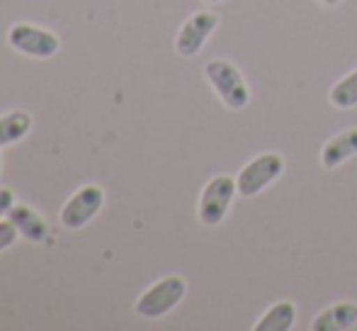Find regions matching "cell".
<instances>
[{
    "mask_svg": "<svg viewBox=\"0 0 357 331\" xmlns=\"http://www.w3.org/2000/svg\"><path fill=\"white\" fill-rule=\"evenodd\" d=\"M185 290H188V285L180 275H168V278L158 280L137 300V314L144 319L165 317L170 309L180 304V300L185 297Z\"/></svg>",
    "mask_w": 357,
    "mask_h": 331,
    "instance_id": "obj_1",
    "label": "cell"
},
{
    "mask_svg": "<svg viewBox=\"0 0 357 331\" xmlns=\"http://www.w3.org/2000/svg\"><path fill=\"white\" fill-rule=\"evenodd\" d=\"M209 83L216 90L221 100H224L226 108L231 110H243L250 103V90L245 85L243 76L238 73V68L231 66L229 61H209L204 66Z\"/></svg>",
    "mask_w": 357,
    "mask_h": 331,
    "instance_id": "obj_2",
    "label": "cell"
},
{
    "mask_svg": "<svg viewBox=\"0 0 357 331\" xmlns=\"http://www.w3.org/2000/svg\"><path fill=\"white\" fill-rule=\"evenodd\" d=\"M236 190H238V185L231 175H214L204 185L202 198H199V222L207 224V227H216L219 222H224L226 212L234 203Z\"/></svg>",
    "mask_w": 357,
    "mask_h": 331,
    "instance_id": "obj_3",
    "label": "cell"
},
{
    "mask_svg": "<svg viewBox=\"0 0 357 331\" xmlns=\"http://www.w3.org/2000/svg\"><path fill=\"white\" fill-rule=\"evenodd\" d=\"M8 42L13 49H17L20 54L32 59H52L54 54L61 49L59 37L42 27H34V24L20 22L13 24L8 32Z\"/></svg>",
    "mask_w": 357,
    "mask_h": 331,
    "instance_id": "obj_4",
    "label": "cell"
},
{
    "mask_svg": "<svg viewBox=\"0 0 357 331\" xmlns=\"http://www.w3.org/2000/svg\"><path fill=\"white\" fill-rule=\"evenodd\" d=\"M284 170V159L280 154H263V156L253 159L243 170L238 173V195L243 198H255L258 193H263L275 178Z\"/></svg>",
    "mask_w": 357,
    "mask_h": 331,
    "instance_id": "obj_5",
    "label": "cell"
},
{
    "mask_svg": "<svg viewBox=\"0 0 357 331\" xmlns=\"http://www.w3.org/2000/svg\"><path fill=\"white\" fill-rule=\"evenodd\" d=\"M105 190L100 185H85L73 193L61 207V224L66 229H80L102 209Z\"/></svg>",
    "mask_w": 357,
    "mask_h": 331,
    "instance_id": "obj_6",
    "label": "cell"
},
{
    "mask_svg": "<svg viewBox=\"0 0 357 331\" xmlns=\"http://www.w3.org/2000/svg\"><path fill=\"white\" fill-rule=\"evenodd\" d=\"M219 17L214 13H197L180 27L178 39H175V49L180 57L190 59L195 54H199V49L204 47V42L209 39V34L216 29Z\"/></svg>",
    "mask_w": 357,
    "mask_h": 331,
    "instance_id": "obj_7",
    "label": "cell"
},
{
    "mask_svg": "<svg viewBox=\"0 0 357 331\" xmlns=\"http://www.w3.org/2000/svg\"><path fill=\"white\" fill-rule=\"evenodd\" d=\"M8 219L15 224V229L20 232V237H24L27 242L42 244L49 239V224L44 222V217L39 212H34L27 205H15L8 212Z\"/></svg>",
    "mask_w": 357,
    "mask_h": 331,
    "instance_id": "obj_8",
    "label": "cell"
},
{
    "mask_svg": "<svg viewBox=\"0 0 357 331\" xmlns=\"http://www.w3.org/2000/svg\"><path fill=\"white\" fill-rule=\"evenodd\" d=\"M357 154V129H345V132L335 134L333 139L324 144L321 149V163L324 168H338L348 159Z\"/></svg>",
    "mask_w": 357,
    "mask_h": 331,
    "instance_id": "obj_9",
    "label": "cell"
},
{
    "mask_svg": "<svg viewBox=\"0 0 357 331\" xmlns=\"http://www.w3.org/2000/svg\"><path fill=\"white\" fill-rule=\"evenodd\" d=\"M357 324V304L355 302H340L333 307L324 309L319 317L311 322L314 331H345Z\"/></svg>",
    "mask_w": 357,
    "mask_h": 331,
    "instance_id": "obj_10",
    "label": "cell"
},
{
    "mask_svg": "<svg viewBox=\"0 0 357 331\" xmlns=\"http://www.w3.org/2000/svg\"><path fill=\"white\" fill-rule=\"evenodd\" d=\"M32 129V117L24 110H15L0 117V147H10V144L20 142L27 137V132Z\"/></svg>",
    "mask_w": 357,
    "mask_h": 331,
    "instance_id": "obj_11",
    "label": "cell"
},
{
    "mask_svg": "<svg viewBox=\"0 0 357 331\" xmlns=\"http://www.w3.org/2000/svg\"><path fill=\"white\" fill-rule=\"evenodd\" d=\"M296 319V307L291 302H278L260 317V322L255 324V331H287L294 327Z\"/></svg>",
    "mask_w": 357,
    "mask_h": 331,
    "instance_id": "obj_12",
    "label": "cell"
},
{
    "mask_svg": "<svg viewBox=\"0 0 357 331\" xmlns=\"http://www.w3.org/2000/svg\"><path fill=\"white\" fill-rule=\"evenodd\" d=\"M331 103L340 110H348L357 105V71L348 73L343 81H338L331 88Z\"/></svg>",
    "mask_w": 357,
    "mask_h": 331,
    "instance_id": "obj_13",
    "label": "cell"
},
{
    "mask_svg": "<svg viewBox=\"0 0 357 331\" xmlns=\"http://www.w3.org/2000/svg\"><path fill=\"white\" fill-rule=\"evenodd\" d=\"M17 237H20V232L15 229L13 222H10L8 217L0 219V251H5V249L13 247V244L17 242Z\"/></svg>",
    "mask_w": 357,
    "mask_h": 331,
    "instance_id": "obj_14",
    "label": "cell"
},
{
    "mask_svg": "<svg viewBox=\"0 0 357 331\" xmlns=\"http://www.w3.org/2000/svg\"><path fill=\"white\" fill-rule=\"evenodd\" d=\"M15 207V193L10 188H0V219L8 217V212Z\"/></svg>",
    "mask_w": 357,
    "mask_h": 331,
    "instance_id": "obj_15",
    "label": "cell"
},
{
    "mask_svg": "<svg viewBox=\"0 0 357 331\" xmlns=\"http://www.w3.org/2000/svg\"><path fill=\"white\" fill-rule=\"evenodd\" d=\"M321 3H324V5H328V8H333V5H338L340 0H321Z\"/></svg>",
    "mask_w": 357,
    "mask_h": 331,
    "instance_id": "obj_16",
    "label": "cell"
},
{
    "mask_svg": "<svg viewBox=\"0 0 357 331\" xmlns=\"http://www.w3.org/2000/svg\"><path fill=\"white\" fill-rule=\"evenodd\" d=\"M207 3H221V0H207Z\"/></svg>",
    "mask_w": 357,
    "mask_h": 331,
    "instance_id": "obj_17",
    "label": "cell"
},
{
    "mask_svg": "<svg viewBox=\"0 0 357 331\" xmlns=\"http://www.w3.org/2000/svg\"><path fill=\"white\" fill-rule=\"evenodd\" d=\"M0 170H3V163H0Z\"/></svg>",
    "mask_w": 357,
    "mask_h": 331,
    "instance_id": "obj_18",
    "label": "cell"
}]
</instances>
